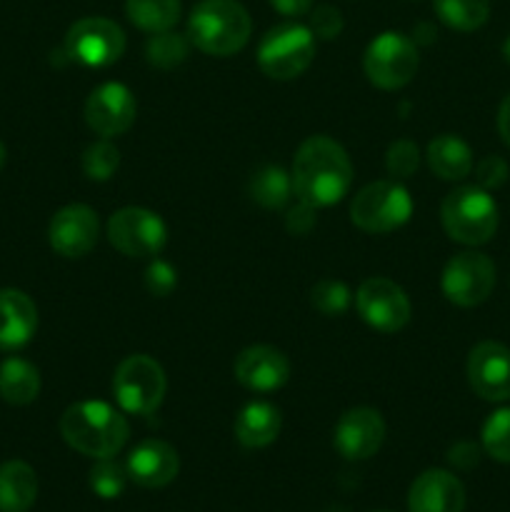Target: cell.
Listing matches in <instances>:
<instances>
[{"label":"cell","mask_w":510,"mask_h":512,"mask_svg":"<svg viewBox=\"0 0 510 512\" xmlns=\"http://www.w3.org/2000/svg\"><path fill=\"white\" fill-rule=\"evenodd\" d=\"M290 178L298 200L313 208H328L348 195L353 165L343 145L328 135H313L295 153Z\"/></svg>","instance_id":"1"},{"label":"cell","mask_w":510,"mask_h":512,"mask_svg":"<svg viewBox=\"0 0 510 512\" xmlns=\"http://www.w3.org/2000/svg\"><path fill=\"white\" fill-rule=\"evenodd\" d=\"M60 435L65 443L88 458H115L128 443L130 425L120 410L100 400L70 405L60 418Z\"/></svg>","instance_id":"2"},{"label":"cell","mask_w":510,"mask_h":512,"mask_svg":"<svg viewBox=\"0 0 510 512\" xmlns=\"http://www.w3.org/2000/svg\"><path fill=\"white\" fill-rule=\"evenodd\" d=\"M253 20L238 0H200L188 20V38L198 50L228 58L248 45Z\"/></svg>","instance_id":"3"},{"label":"cell","mask_w":510,"mask_h":512,"mask_svg":"<svg viewBox=\"0 0 510 512\" xmlns=\"http://www.w3.org/2000/svg\"><path fill=\"white\" fill-rule=\"evenodd\" d=\"M440 220L455 243L483 245L498 230V205L480 185H463L445 195Z\"/></svg>","instance_id":"4"},{"label":"cell","mask_w":510,"mask_h":512,"mask_svg":"<svg viewBox=\"0 0 510 512\" xmlns=\"http://www.w3.org/2000/svg\"><path fill=\"white\" fill-rule=\"evenodd\" d=\"M413 213V200L408 190L395 180H378L365 185L350 203V220L365 233H393L405 225Z\"/></svg>","instance_id":"5"},{"label":"cell","mask_w":510,"mask_h":512,"mask_svg":"<svg viewBox=\"0 0 510 512\" xmlns=\"http://www.w3.org/2000/svg\"><path fill=\"white\" fill-rule=\"evenodd\" d=\"M315 58V35L298 23L275 25L258 45V65L268 78L293 80L310 68Z\"/></svg>","instance_id":"6"},{"label":"cell","mask_w":510,"mask_h":512,"mask_svg":"<svg viewBox=\"0 0 510 512\" xmlns=\"http://www.w3.org/2000/svg\"><path fill=\"white\" fill-rule=\"evenodd\" d=\"M165 373L150 355H130L113 375V393L120 410L130 415H150L165 398Z\"/></svg>","instance_id":"7"},{"label":"cell","mask_w":510,"mask_h":512,"mask_svg":"<svg viewBox=\"0 0 510 512\" xmlns=\"http://www.w3.org/2000/svg\"><path fill=\"white\" fill-rule=\"evenodd\" d=\"M420 65L418 45L403 33H380L365 50L363 68L370 83L380 90H398L415 78Z\"/></svg>","instance_id":"8"},{"label":"cell","mask_w":510,"mask_h":512,"mask_svg":"<svg viewBox=\"0 0 510 512\" xmlns=\"http://www.w3.org/2000/svg\"><path fill=\"white\" fill-rule=\"evenodd\" d=\"M65 53L70 60L90 68H105L123 58L125 33L108 18H83L70 25L65 35Z\"/></svg>","instance_id":"9"},{"label":"cell","mask_w":510,"mask_h":512,"mask_svg":"<svg viewBox=\"0 0 510 512\" xmlns=\"http://www.w3.org/2000/svg\"><path fill=\"white\" fill-rule=\"evenodd\" d=\"M443 295L458 308H475L485 303L495 288V265L488 255L465 250L448 260L440 278Z\"/></svg>","instance_id":"10"},{"label":"cell","mask_w":510,"mask_h":512,"mask_svg":"<svg viewBox=\"0 0 510 512\" xmlns=\"http://www.w3.org/2000/svg\"><path fill=\"white\" fill-rule=\"evenodd\" d=\"M108 240L128 258H155L168 240V230L153 210L120 208L108 220Z\"/></svg>","instance_id":"11"},{"label":"cell","mask_w":510,"mask_h":512,"mask_svg":"<svg viewBox=\"0 0 510 512\" xmlns=\"http://www.w3.org/2000/svg\"><path fill=\"white\" fill-rule=\"evenodd\" d=\"M355 305L365 323L378 333H398L410 323V300L398 283L368 278L358 288Z\"/></svg>","instance_id":"12"},{"label":"cell","mask_w":510,"mask_h":512,"mask_svg":"<svg viewBox=\"0 0 510 512\" xmlns=\"http://www.w3.org/2000/svg\"><path fill=\"white\" fill-rule=\"evenodd\" d=\"M138 115V103L123 83H103L85 103V120L100 138H118L128 133Z\"/></svg>","instance_id":"13"},{"label":"cell","mask_w":510,"mask_h":512,"mask_svg":"<svg viewBox=\"0 0 510 512\" xmlns=\"http://www.w3.org/2000/svg\"><path fill=\"white\" fill-rule=\"evenodd\" d=\"M468 380L475 395L488 403L510 400V348L493 340L475 345L468 358Z\"/></svg>","instance_id":"14"},{"label":"cell","mask_w":510,"mask_h":512,"mask_svg":"<svg viewBox=\"0 0 510 512\" xmlns=\"http://www.w3.org/2000/svg\"><path fill=\"white\" fill-rule=\"evenodd\" d=\"M98 215L88 205H68L58 210L50 220L48 240L50 248L63 258H83L98 243Z\"/></svg>","instance_id":"15"},{"label":"cell","mask_w":510,"mask_h":512,"mask_svg":"<svg viewBox=\"0 0 510 512\" xmlns=\"http://www.w3.org/2000/svg\"><path fill=\"white\" fill-rule=\"evenodd\" d=\"M385 440V423L378 410L353 408L340 415L335 425V450L345 460H368L380 450Z\"/></svg>","instance_id":"16"},{"label":"cell","mask_w":510,"mask_h":512,"mask_svg":"<svg viewBox=\"0 0 510 512\" xmlns=\"http://www.w3.org/2000/svg\"><path fill=\"white\" fill-rule=\"evenodd\" d=\"M290 378V360L273 345L245 348L235 360V380L253 393H273Z\"/></svg>","instance_id":"17"},{"label":"cell","mask_w":510,"mask_h":512,"mask_svg":"<svg viewBox=\"0 0 510 512\" xmlns=\"http://www.w3.org/2000/svg\"><path fill=\"white\" fill-rule=\"evenodd\" d=\"M465 488L448 470H425L408 493V512H463Z\"/></svg>","instance_id":"18"},{"label":"cell","mask_w":510,"mask_h":512,"mask_svg":"<svg viewBox=\"0 0 510 512\" xmlns=\"http://www.w3.org/2000/svg\"><path fill=\"white\" fill-rule=\"evenodd\" d=\"M128 478L140 488H165L175 480L180 470V458L173 445L163 440H143L128 455Z\"/></svg>","instance_id":"19"},{"label":"cell","mask_w":510,"mask_h":512,"mask_svg":"<svg viewBox=\"0 0 510 512\" xmlns=\"http://www.w3.org/2000/svg\"><path fill=\"white\" fill-rule=\"evenodd\" d=\"M38 308L23 290H0V348L18 350L35 335Z\"/></svg>","instance_id":"20"},{"label":"cell","mask_w":510,"mask_h":512,"mask_svg":"<svg viewBox=\"0 0 510 512\" xmlns=\"http://www.w3.org/2000/svg\"><path fill=\"white\" fill-rule=\"evenodd\" d=\"M280 410L270 403H250L235 418V438L243 448H268L280 435Z\"/></svg>","instance_id":"21"},{"label":"cell","mask_w":510,"mask_h":512,"mask_svg":"<svg viewBox=\"0 0 510 512\" xmlns=\"http://www.w3.org/2000/svg\"><path fill=\"white\" fill-rule=\"evenodd\" d=\"M38 500V475L23 460L0 465V512H28Z\"/></svg>","instance_id":"22"},{"label":"cell","mask_w":510,"mask_h":512,"mask_svg":"<svg viewBox=\"0 0 510 512\" xmlns=\"http://www.w3.org/2000/svg\"><path fill=\"white\" fill-rule=\"evenodd\" d=\"M430 170L443 180H463L473 170V150L458 135H438L428 145Z\"/></svg>","instance_id":"23"},{"label":"cell","mask_w":510,"mask_h":512,"mask_svg":"<svg viewBox=\"0 0 510 512\" xmlns=\"http://www.w3.org/2000/svg\"><path fill=\"white\" fill-rule=\"evenodd\" d=\"M40 393V373L23 358H8L0 365V398L10 405H30Z\"/></svg>","instance_id":"24"},{"label":"cell","mask_w":510,"mask_h":512,"mask_svg":"<svg viewBox=\"0 0 510 512\" xmlns=\"http://www.w3.org/2000/svg\"><path fill=\"white\" fill-rule=\"evenodd\" d=\"M125 13L145 33H163L180 20V0H128Z\"/></svg>","instance_id":"25"},{"label":"cell","mask_w":510,"mask_h":512,"mask_svg":"<svg viewBox=\"0 0 510 512\" xmlns=\"http://www.w3.org/2000/svg\"><path fill=\"white\" fill-rule=\"evenodd\" d=\"M435 13L448 28L470 33L490 18V0H435Z\"/></svg>","instance_id":"26"},{"label":"cell","mask_w":510,"mask_h":512,"mask_svg":"<svg viewBox=\"0 0 510 512\" xmlns=\"http://www.w3.org/2000/svg\"><path fill=\"white\" fill-rule=\"evenodd\" d=\"M290 190H293V178L275 165L258 170L250 180V198L268 210L283 208L290 198Z\"/></svg>","instance_id":"27"},{"label":"cell","mask_w":510,"mask_h":512,"mask_svg":"<svg viewBox=\"0 0 510 512\" xmlns=\"http://www.w3.org/2000/svg\"><path fill=\"white\" fill-rule=\"evenodd\" d=\"M145 55L148 63L155 68H175L188 58V40L183 35L173 33V30H163V33H153V38L145 45Z\"/></svg>","instance_id":"28"},{"label":"cell","mask_w":510,"mask_h":512,"mask_svg":"<svg viewBox=\"0 0 510 512\" xmlns=\"http://www.w3.org/2000/svg\"><path fill=\"white\" fill-rule=\"evenodd\" d=\"M483 450L498 463H510V408H500L485 420Z\"/></svg>","instance_id":"29"},{"label":"cell","mask_w":510,"mask_h":512,"mask_svg":"<svg viewBox=\"0 0 510 512\" xmlns=\"http://www.w3.org/2000/svg\"><path fill=\"white\" fill-rule=\"evenodd\" d=\"M90 490H93L98 498L113 500L120 498L128 483V468H123L120 463H115L113 458H100L98 463L90 470Z\"/></svg>","instance_id":"30"},{"label":"cell","mask_w":510,"mask_h":512,"mask_svg":"<svg viewBox=\"0 0 510 512\" xmlns=\"http://www.w3.org/2000/svg\"><path fill=\"white\" fill-rule=\"evenodd\" d=\"M120 165V153L113 143H108V138H103L100 143H93L83 153V170L90 180H110L115 175Z\"/></svg>","instance_id":"31"},{"label":"cell","mask_w":510,"mask_h":512,"mask_svg":"<svg viewBox=\"0 0 510 512\" xmlns=\"http://www.w3.org/2000/svg\"><path fill=\"white\" fill-rule=\"evenodd\" d=\"M313 305L323 315H343L350 305V290L340 280H320L313 288Z\"/></svg>","instance_id":"32"},{"label":"cell","mask_w":510,"mask_h":512,"mask_svg":"<svg viewBox=\"0 0 510 512\" xmlns=\"http://www.w3.org/2000/svg\"><path fill=\"white\" fill-rule=\"evenodd\" d=\"M420 165V150L418 145L410 143V140H395L388 148V155H385V168L393 175L395 180L410 178V175L418 170Z\"/></svg>","instance_id":"33"},{"label":"cell","mask_w":510,"mask_h":512,"mask_svg":"<svg viewBox=\"0 0 510 512\" xmlns=\"http://www.w3.org/2000/svg\"><path fill=\"white\" fill-rule=\"evenodd\" d=\"M308 28L315 38L333 40L338 38L340 30H343V15H340V10L333 8V5H318V8L310 10Z\"/></svg>","instance_id":"34"},{"label":"cell","mask_w":510,"mask_h":512,"mask_svg":"<svg viewBox=\"0 0 510 512\" xmlns=\"http://www.w3.org/2000/svg\"><path fill=\"white\" fill-rule=\"evenodd\" d=\"M175 285H178V275H175V270L170 268L168 263H163V260H155V263H150V268L145 270V288L153 295H158V298H165V295L173 293Z\"/></svg>","instance_id":"35"},{"label":"cell","mask_w":510,"mask_h":512,"mask_svg":"<svg viewBox=\"0 0 510 512\" xmlns=\"http://www.w3.org/2000/svg\"><path fill=\"white\" fill-rule=\"evenodd\" d=\"M508 180V163L498 155H488L478 163V183L483 190L500 188Z\"/></svg>","instance_id":"36"},{"label":"cell","mask_w":510,"mask_h":512,"mask_svg":"<svg viewBox=\"0 0 510 512\" xmlns=\"http://www.w3.org/2000/svg\"><path fill=\"white\" fill-rule=\"evenodd\" d=\"M315 210L318 208H313V205H308V203H303V200H300L298 205H295L293 210H290L288 215H285V225H288V230L293 235H308L310 230H313V225H315Z\"/></svg>","instance_id":"37"},{"label":"cell","mask_w":510,"mask_h":512,"mask_svg":"<svg viewBox=\"0 0 510 512\" xmlns=\"http://www.w3.org/2000/svg\"><path fill=\"white\" fill-rule=\"evenodd\" d=\"M448 460L455 465V468L470 470V468H475V465H478L480 450L475 448L473 443H458L455 448H450Z\"/></svg>","instance_id":"38"},{"label":"cell","mask_w":510,"mask_h":512,"mask_svg":"<svg viewBox=\"0 0 510 512\" xmlns=\"http://www.w3.org/2000/svg\"><path fill=\"white\" fill-rule=\"evenodd\" d=\"M270 5L285 18H300L313 10V0H270Z\"/></svg>","instance_id":"39"},{"label":"cell","mask_w":510,"mask_h":512,"mask_svg":"<svg viewBox=\"0 0 510 512\" xmlns=\"http://www.w3.org/2000/svg\"><path fill=\"white\" fill-rule=\"evenodd\" d=\"M498 130H500V138H503L505 145L510 148V95H505V100L500 103Z\"/></svg>","instance_id":"40"},{"label":"cell","mask_w":510,"mask_h":512,"mask_svg":"<svg viewBox=\"0 0 510 512\" xmlns=\"http://www.w3.org/2000/svg\"><path fill=\"white\" fill-rule=\"evenodd\" d=\"M503 55H505V60H508V63H510V38L503 43Z\"/></svg>","instance_id":"41"},{"label":"cell","mask_w":510,"mask_h":512,"mask_svg":"<svg viewBox=\"0 0 510 512\" xmlns=\"http://www.w3.org/2000/svg\"><path fill=\"white\" fill-rule=\"evenodd\" d=\"M3 163H5V145L0 143V168H3Z\"/></svg>","instance_id":"42"}]
</instances>
